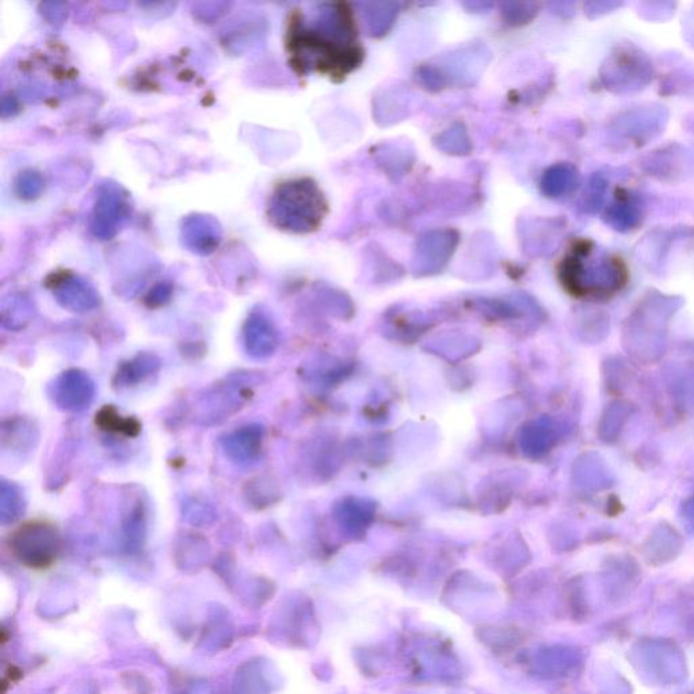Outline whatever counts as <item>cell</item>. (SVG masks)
<instances>
[{
	"instance_id": "1",
	"label": "cell",
	"mask_w": 694,
	"mask_h": 694,
	"mask_svg": "<svg viewBox=\"0 0 694 694\" xmlns=\"http://www.w3.org/2000/svg\"><path fill=\"white\" fill-rule=\"evenodd\" d=\"M352 10L342 3L319 7L314 24L296 21L289 33L288 48L297 71L319 72L343 79L360 67L364 49L357 44Z\"/></svg>"
},
{
	"instance_id": "2",
	"label": "cell",
	"mask_w": 694,
	"mask_h": 694,
	"mask_svg": "<svg viewBox=\"0 0 694 694\" xmlns=\"http://www.w3.org/2000/svg\"><path fill=\"white\" fill-rule=\"evenodd\" d=\"M329 204L318 183L311 178L280 183L269 198L268 217L278 230L311 234L322 226Z\"/></svg>"
},
{
	"instance_id": "3",
	"label": "cell",
	"mask_w": 694,
	"mask_h": 694,
	"mask_svg": "<svg viewBox=\"0 0 694 694\" xmlns=\"http://www.w3.org/2000/svg\"><path fill=\"white\" fill-rule=\"evenodd\" d=\"M563 281L574 292H612L624 284L625 269L620 259L602 255L590 262L583 261L579 251L562 265Z\"/></svg>"
},
{
	"instance_id": "4",
	"label": "cell",
	"mask_w": 694,
	"mask_h": 694,
	"mask_svg": "<svg viewBox=\"0 0 694 694\" xmlns=\"http://www.w3.org/2000/svg\"><path fill=\"white\" fill-rule=\"evenodd\" d=\"M10 551L24 566L45 570L56 562L60 551V533L51 522H25L11 533Z\"/></svg>"
},
{
	"instance_id": "5",
	"label": "cell",
	"mask_w": 694,
	"mask_h": 694,
	"mask_svg": "<svg viewBox=\"0 0 694 694\" xmlns=\"http://www.w3.org/2000/svg\"><path fill=\"white\" fill-rule=\"evenodd\" d=\"M132 216L131 196L117 182L99 183L90 213L89 228L95 238L110 240L127 226Z\"/></svg>"
},
{
	"instance_id": "6",
	"label": "cell",
	"mask_w": 694,
	"mask_h": 694,
	"mask_svg": "<svg viewBox=\"0 0 694 694\" xmlns=\"http://www.w3.org/2000/svg\"><path fill=\"white\" fill-rule=\"evenodd\" d=\"M632 657L639 671L659 684H677L686 676L684 655L667 640H644L636 644Z\"/></svg>"
},
{
	"instance_id": "7",
	"label": "cell",
	"mask_w": 694,
	"mask_h": 694,
	"mask_svg": "<svg viewBox=\"0 0 694 694\" xmlns=\"http://www.w3.org/2000/svg\"><path fill=\"white\" fill-rule=\"evenodd\" d=\"M601 79L606 89L616 93H631L650 83L652 64L635 47L617 48L602 66Z\"/></svg>"
},
{
	"instance_id": "8",
	"label": "cell",
	"mask_w": 694,
	"mask_h": 694,
	"mask_svg": "<svg viewBox=\"0 0 694 694\" xmlns=\"http://www.w3.org/2000/svg\"><path fill=\"white\" fill-rule=\"evenodd\" d=\"M460 236L451 228L433 230L419 236L413 251L414 269L419 274L436 273L455 254Z\"/></svg>"
},
{
	"instance_id": "9",
	"label": "cell",
	"mask_w": 694,
	"mask_h": 694,
	"mask_svg": "<svg viewBox=\"0 0 694 694\" xmlns=\"http://www.w3.org/2000/svg\"><path fill=\"white\" fill-rule=\"evenodd\" d=\"M48 394L60 410L79 413L93 402L95 385L87 373L79 369H70L52 381Z\"/></svg>"
},
{
	"instance_id": "10",
	"label": "cell",
	"mask_w": 694,
	"mask_h": 694,
	"mask_svg": "<svg viewBox=\"0 0 694 694\" xmlns=\"http://www.w3.org/2000/svg\"><path fill=\"white\" fill-rule=\"evenodd\" d=\"M49 287L57 303L71 312L82 314L95 310L101 304L97 289L85 278L72 273L57 274Z\"/></svg>"
},
{
	"instance_id": "11",
	"label": "cell",
	"mask_w": 694,
	"mask_h": 694,
	"mask_svg": "<svg viewBox=\"0 0 694 694\" xmlns=\"http://www.w3.org/2000/svg\"><path fill=\"white\" fill-rule=\"evenodd\" d=\"M181 240L193 254L211 255L219 249L223 230L215 217L194 213L182 220Z\"/></svg>"
},
{
	"instance_id": "12",
	"label": "cell",
	"mask_w": 694,
	"mask_h": 694,
	"mask_svg": "<svg viewBox=\"0 0 694 694\" xmlns=\"http://www.w3.org/2000/svg\"><path fill=\"white\" fill-rule=\"evenodd\" d=\"M263 427L247 425L240 427L221 440L224 452L238 464H251L257 460L262 449Z\"/></svg>"
},
{
	"instance_id": "13",
	"label": "cell",
	"mask_w": 694,
	"mask_h": 694,
	"mask_svg": "<svg viewBox=\"0 0 694 694\" xmlns=\"http://www.w3.org/2000/svg\"><path fill=\"white\" fill-rule=\"evenodd\" d=\"M243 345L249 356L254 358L269 357L276 349V330L261 312L254 311L244 323Z\"/></svg>"
},
{
	"instance_id": "14",
	"label": "cell",
	"mask_w": 694,
	"mask_h": 694,
	"mask_svg": "<svg viewBox=\"0 0 694 694\" xmlns=\"http://www.w3.org/2000/svg\"><path fill=\"white\" fill-rule=\"evenodd\" d=\"M665 121L666 117L661 108L635 110V112L628 113L627 116L621 117L617 121L616 132L627 140H635L634 143H640L646 137H652L658 133L659 129L663 128Z\"/></svg>"
},
{
	"instance_id": "15",
	"label": "cell",
	"mask_w": 694,
	"mask_h": 694,
	"mask_svg": "<svg viewBox=\"0 0 694 694\" xmlns=\"http://www.w3.org/2000/svg\"><path fill=\"white\" fill-rule=\"evenodd\" d=\"M160 368L158 356L152 353H140L132 360L122 362L114 376L113 383L116 387L127 388L143 383L147 377L154 375Z\"/></svg>"
},
{
	"instance_id": "16",
	"label": "cell",
	"mask_w": 694,
	"mask_h": 694,
	"mask_svg": "<svg viewBox=\"0 0 694 694\" xmlns=\"http://www.w3.org/2000/svg\"><path fill=\"white\" fill-rule=\"evenodd\" d=\"M578 182V170L568 163H559L545 171L541 178V192L551 198L567 196L577 189Z\"/></svg>"
},
{
	"instance_id": "17",
	"label": "cell",
	"mask_w": 694,
	"mask_h": 694,
	"mask_svg": "<svg viewBox=\"0 0 694 694\" xmlns=\"http://www.w3.org/2000/svg\"><path fill=\"white\" fill-rule=\"evenodd\" d=\"M95 425L102 432L122 434L125 437H137L141 432V423L136 418L122 417L113 406H104L98 411Z\"/></svg>"
},
{
	"instance_id": "18",
	"label": "cell",
	"mask_w": 694,
	"mask_h": 694,
	"mask_svg": "<svg viewBox=\"0 0 694 694\" xmlns=\"http://www.w3.org/2000/svg\"><path fill=\"white\" fill-rule=\"evenodd\" d=\"M26 499L21 487L13 482L2 480L0 483V522L3 525L13 524L24 516Z\"/></svg>"
},
{
	"instance_id": "19",
	"label": "cell",
	"mask_w": 694,
	"mask_h": 694,
	"mask_svg": "<svg viewBox=\"0 0 694 694\" xmlns=\"http://www.w3.org/2000/svg\"><path fill=\"white\" fill-rule=\"evenodd\" d=\"M642 220V207L634 200L617 201L606 211V221L619 231L634 230Z\"/></svg>"
},
{
	"instance_id": "20",
	"label": "cell",
	"mask_w": 694,
	"mask_h": 694,
	"mask_svg": "<svg viewBox=\"0 0 694 694\" xmlns=\"http://www.w3.org/2000/svg\"><path fill=\"white\" fill-rule=\"evenodd\" d=\"M398 3H371L365 10L369 32L372 36L380 37L387 34L398 17Z\"/></svg>"
},
{
	"instance_id": "21",
	"label": "cell",
	"mask_w": 694,
	"mask_h": 694,
	"mask_svg": "<svg viewBox=\"0 0 694 694\" xmlns=\"http://www.w3.org/2000/svg\"><path fill=\"white\" fill-rule=\"evenodd\" d=\"M438 150L449 155H468L472 150L471 140L461 124L452 125L434 140Z\"/></svg>"
},
{
	"instance_id": "22",
	"label": "cell",
	"mask_w": 694,
	"mask_h": 694,
	"mask_svg": "<svg viewBox=\"0 0 694 694\" xmlns=\"http://www.w3.org/2000/svg\"><path fill=\"white\" fill-rule=\"evenodd\" d=\"M33 315L32 304L24 297H13L10 304L3 305L2 322L11 330L24 329Z\"/></svg>"
},
{
	"instance_id": "23",
	"label": "cell",
	"mask_w": 694,
	"mask_h": 694,
	"mask_svg": "<svg viewBox=\"0 0 694 694\" xmlns=\"http://www.w3.org/2000/svg\"><path fill=\"white\" fill-rule=\"evenodd\" d=\"M15 190L22 200H36L44 190V179L37 171L28 170L18 175Z\"/></svg>"
},
{
	"instance_id": "24",
	"label": "cell",
	"mask_w": 694,
	"mask_h": 694,
	"mask_svg": "<svg viewBox=\"0 0 694 694\" xmlns=\"http://www.w3.org/2000/svg\"><path fill=\"white\" fill-rule=\"evenodd\" d=\"M537 6L533 3H505L502 6L503 19H506L509 25H524L528 24L530 19L535 17Z\"/></svg>"
},
{
	"instance_id": "25",
	"label": "cell",
	"mask_w": 694,
	"mask_h": 694,
	"mask_svg": "<svg viewBox=\"0 0 694 694\" xmlns=\"http://www.w3.org/2000/svg\"><path fill=\"white\" fill-rule=\"evenodd\" d=\"M606 183L600 175L591 178L589 186L585 192V200H583V208L587 212H596L601 208L604 201Z\"/></svg>"
},
{
	"instance_id": "26",
	"label": "cell",
	"mask_w": 694,
	"mask_h": 694,
	"mask_svg": "<svg viewBox=\"0 0 694 694\" xmlns=\"http://www.w3.org/2000/svg\"><path fill=\"white\" fill-rule=\"evenodd\" d=\"M171 295H173V287L167 282H160V284L155 285L148 293L146 297V304L150 308H158L165 305L167 301L170 300Z\"/></svg>"
},
{
	"instance_id": "27",
	"label": "cell",
	"mask_w": 694,
	"mask_h": 694,
	"mask_svg": "<svg viewBox=\"0 0 694 694\" xmlns=\"http://www.w3.org/2000/svg\"><path fill=\"white\" fill-rule=\"evenodd\" d=\"M418 78L426 89L440 90L445 86V76L434 67L419 68Z\"/></svg>"
}]
</instances>
